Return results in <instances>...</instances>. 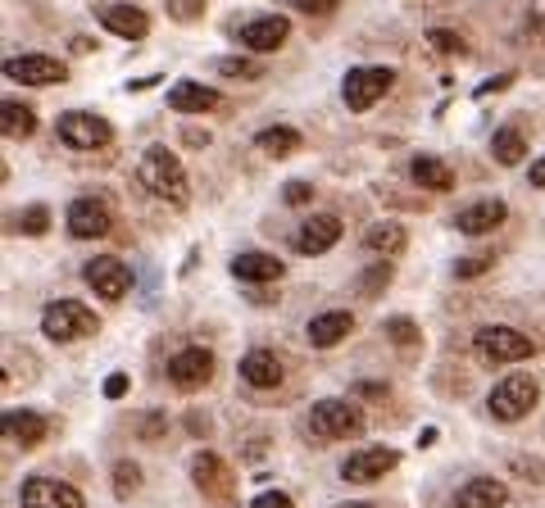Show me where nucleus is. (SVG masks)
Listing matches in <instances>:
<instances>
[{"label":"nucleus","mask_w":545,"mask_h":508,"mask_svg":"<svg viewBox=\"0 0 545 508\" xmlns=\"http://www.w3.org/2000/svg\"><path fill=\"white\" fill-rule=\"evenodd\" d=\"M191 481H196L205 495H214V499L232 495V468L218 459V454H209V450H200L196 459H191Z\"/></svg>","instance_id":"nucleus-17"},{"label":"nucleus","mask_w":545,"mask_h":508,"mask_svg":"<svg viewBox=\"0 0 545 508\" xmlns=\"http://www.w3.org/2000/svg\"><path fill=\"white\" fill-rule=\"evenodd\" d=\"M5 78L28 82V87H50V82L69 78V69L55 55H19V59H5Z\"/></svg>","instance_id":"nucleus-12"},{"label":"nucleus","mask_w":545,"mask_h":508,"mask_svg":"<svg viewBox=\"0 0 545 508\" xmlns=\"http://www.w3.org/2000/svg\"><path fill=\"white\" fill-rule=\"evenodd\" d=\"M241 381L255 386V391H273V386H282L278 354H273V350H250L246 359H241Z\"/></svg>","instance_id":"nucleus-21"},{"label":"nucleus","mask_w":545,"mask_h":508,"mask_svg":"<svg viewBox=\"0 0 545 508\" xmlns=\"http://www.w3.org/2000/svg\"><path fill=\"white\" fill-rule=\"evenodd\" d=\"M536 400H541V386H536L527 372H509L505 381H496V391H491L486 409H491V418H500V422H518L536 409Z\"/></svg>","instance_id":"nucleus-2"},{"label":"nucleus","mask_w":545,"mask_h":508,"mask_svg":"<svg viewBox=\"0 0 545 508\" xmlns=\"http://www.w3.org/2000/svg\"><path fill=\"white\" fill-rule=\"evenodd\" d=\"M0 132L10 141H28L32 132H37V114H32V105H23V100H5L0 105Z\"/></svg>","instance_id":"nucleus-26"},{"label":"nucleus","mask_w":545,"mask_h":508,"mask_svg":"<svg viewBox=\"0 0 545 508\" xmlns=\"http://www.w3.org/2000/svg\"><path fill=\"white\" fill-rule=\"evenodd\" d=\"M255 146L264 150V155H273V159H287V155H296L300 150V132L296 127H264L255 137Z\"/></svg>","instance_id":"nucleus-28"},{"label":"nucleus","mask_w":545,"mask_h":508,"mask_svg":"<svg viewBox=\"0 0 545 508\" xmlns=\"http://www.w3.org/2000/svg\"><path fill=\"white\" fill-rule=\"evenodd\" d=\"M405 241H409V236H405V227H400V223H373V227L364 232V245H368V250H373V254H387V259H396V254L405 250Z\"/></svg>","instance_id":"nucleus-27"},{"label":"nucleus","mask_w":545,"mask_h":508,"mask_svg":"<svg viewBox=\"0 0 545 508\" xmlns=\"http://www.w3.org/2000/svg\"><path fill=\"white\" fill-rule=\"evenodd\" d=\"M218 91L205 87V82H173L169 87V109L178 114H205V109H218Z\"/></svg>","instance_id":"nucleus-23"},{"label":"nucleus","mask_w":545,"mask_h":508,"mask_svg":"<svg viewBox=\"0 0 545 508\" xmlns=\"http://www.w3.org/2000/svg\"><path fill=\"white\" fill-rule=\"evenodd\" d=\"M350 332H355V318H350L346 309H327V313H318L314 323H309V345L332 350V345H341Z\"/></svg>","instance_id":"nucleus-22"},{"label":"nucleus","mask_w":545,"mask_h":508,"mask_svg":"<svg viewBox=\"0 0 545 508\" xmlns=\"http://www.w3.org/2000/svg\"><path fill=\"white\" fill-rule=\"evenodd\" d=\"M55 137H60L69 150H100V146L114 141V127H109L100 114L69 109V114H60V123H55Z\"/></svg>","instance_id":"nucleus-6"},{"label":"nucleus","mask_w":545,"mask_h":508,"mask_svg":"<svg viewBox=\"0 0 545 508\" xmlns=\"http://www.w3.org/2000/svg\"><path fill=\"white\" fill-rule=\"evenodd\" d=\"M109 227H114V214H109L105 200L96 196H82L69 205V232L78 236V241H96V236H109Z\"/></svg>","instance_id":"nucleus-13"},{"label":"nucleus","mask_w":545,"mask_h":508,"mask_svg":"<svg viewBox=\"0 0 545 508\" xmlns=\"http://www.w3.org/2000/svg\"><path fill=\"white\" fill-rule=\"evenodd\" d=\"M82 277H87V286L100 295V300H123V295L132 291V273L123 259H114V254H100V259H91L87 268H82Z\"/></svg>","instance_id":"nucleus-9"},{"label":"nucleus","mask_w":545,"mask_h":508,"mask_svg":"<svg viewBox=\"0 0 545 508\" xmlns=\"http://www.w3.org/2000/svg\"><path fill=\"white\" fill-rule=\"evenodd\" d=\"M105 395H109V400H123V395H128V377H123V372H114V377L105 381Z\"/></svg>","instance_id":"nucleus-42"},{"label":"nucleus","mask_w":545,"mask_h":508,"mask_svg":"<svg viewBox=\"0 0 545 508\" xmlns=\"http://www.w3.org/2000/svg\"><path fill=\"white\" fill-rule=\"evenodd\" d=\"M387 282H391V264H373L364 277H359V295H368V300H373V295L382 291Z\"/></svg>","instance_id":"nucleus-35"},{"label":"nucleus","mask_w":545,"mask_h":508,"mask_svg":"<svg viewBox=\"0 0 545 508\" xmlns=\"http://www.w3.org/2000/svg\"><path fill=\"white\" fill-rule=\"evenodd\" d=\"M96 19L123 41H141L150 32L146 10H137V5H119V0H114V5H96Z\"/></svg>","instance_id":"nucleus-15"},{"label":"nucleus","mask_w":545,"mask_h":508,"mask_svg":"<svg viewBox=\"0 0 545 508\" xmlns=\"http://www.w3.org/2000/svg\"><path fill=\"white\" fill-rule=\"evenodd\" d=\"M491 264H496V254H468V259H459V264H455V277H459V282L482 277V273H491Z\"/></svg>","instance_id":"nucleus-33"},{"label":"nucleus","mask_w":545,"mask_h":508,"mask_svg":"<svg viewBox=\"0 0 545 508\" xmlns=\"http://www.w3.org/2000/svg\"><path fill=\"white\" fill-rule=\"evenodd\" d=\"M137 431H141V436H146V440H159V431H164V413H146Z\"/></svg>","instance_id":"nucleus-41"},{"label":"nucleus","mask_w":545,"mask_h":508,"mask_svg":"<svg viewBox=\"0 0 545 508\" xmlns=\"http://www.w3.org/2000/svg\"><path fill=\"white\" fill-rule=\"evenodd\" d=\"M337 241H341V218L337 214H314V218H305L300 232H296L300 254H327Z\"/></svg>","instance_id":"nucleus-16"},{"label":"nucleus","mask_w":545,"mask_h":508,"mask_svg":"<svg viewBox=\"0 0 545 508\" xmlns=\"http://www.w3.org/2000/svg\"><path fill=\"white\" fill-rule=\"evenodd\" d=\"M19 227H23V232H28V236H41V232H46V227H50V209H46V205H32L28 214L19 218Z\"/></svg>","instance_id":"nucleus-36"},{"label":"nucleus","mask_w":545,"mask_h":508,"mask_svg":"<svg viewBox=\"0 0 545 508\" xmlns=\"http://www.w3.org/2000/svg\"><path fill=\"white\" fill-rule=\"evenodd\" d=\"M387 336L400 345V350H414L423 341V332L414 327V318H387Z\"/></svg>","instance_id":"nucleus-31"},{"label":"nucleus","mask_w":545,"mask_h":508,"mask_svg":"<svg viewBox=\"0 0 545 508\" xmlns=\"http://www.w3.org/2000/svg\"><path fill=\"white\" fill-rule=\"evenodd\" d=\"M5 436H10L14 445H23V450H32V445L46 440V418L32 409H10L5 413Z\"/></svg>","instance_id":"nucleus-24"},{"label":"nucleus","mask_w":545,"mask_h":508,"mask_svg":"<svg viewBox=\"0 0 545 508\" xmlns=\"http://www.w3.org/2000/svg\"><path fill=\"white\" fill-rule=\"evenodd\" d=\"M473 354L482 363H523L536 354V345L523 332H514V327H477Z\"/></svg>","instance_id":"nucleus-5"},{"label":"nucleus","mask_w":545,"mask_h":508,"mask_svg":"<svg viewBox=\"0 0 545 508\" xmlns=\"http://www.w3.org/2000/svg\"><path fill=\"white\" fill-rule=\"evenodd\" d=\"M409 177H414L418 186H427V191H450V186H455L450 164H441V159H432V155H414V159H409Z\"/></svg>","instance_id":"nucleus-25"},{"label":"nucleus","mask_w":545,"mask_h":508,"mask_svg":"<svg viewBox=\"0 0 545 508\" xmlns=\"http://www.w3.org/2000/svg\"><path fill=\"white\" fill-rule=\"evenodd\" d=\"M282 273H287V264H282L278 254H264V250H246L232 259V277H237V282L264 286V282H278Z\"/></svg>","instance_id":"nucleus-18"},{"label":"nucleus","mask_w":545,"mask_h":508,"mask_svg":"<svg viewBox=\"0 0 545 508\" xmlns=\"http://www.w3.org/2000/svg\"><path fill=\"white\" fill-rule=\"evenodd\" d=\"M364 431V413L350 400H318L309 409V436L314 440H350Z\"/></svg>","instance_id":"nucleus-3"},{"label":"nucleus","mask_w":545,"mask_h":508,"mask_svg":"<svg viewBox=\"0 0 545 508\" xmlns=\"http://www.w3.org/2000/svg\"><path fill=\"white\" fill-rule=\"evenodd\" d=\"M532 186H541V191H545V155L532 164Z\"/></svg>","instance_id":"nucleus-44"},{"label":"nucleus","mask_w":545,"mask_h":508,"mask_svg":"<svg viewBox=\"0 0 545 508\" xmlns=\"http://www.w3.org/2000/svg\"><path fill=\"white\" fill-rule=\"evenodd\" d=\"M427 41H432V50H441V55H464V37L459 32H450V28H432L427 32Z\"/></svg>","instance_id":"nucleus-34"},{"label":"nucleus","mask_w":545,"mask_h":508,"mask_svg":"<svg viewBox=\"0 0 545 508\" xmlns=\"http://www.w3.org/2000/svg\"><path fill=\"white\" fill-rule=\"evenodd\" d=\"M396 463H400L396 450H387V445H373V450H355V454H350V459L341 463V477L355 481V486H368V481L387 477Z\"/></svg>","instance_id":"nucleus-14"},{"label":"nucleus","mask_w":545,"mask_h":508,"mask_svg":"<svg viewBox=\"0 0 545 508\" xmlns=\"http://www.w3.org/2000/svg\"><path fill=\"white\" fill-rule=\"evenodd\" d=\"M491 155H496L500 164H523V155H527L523 132H518V127H500L496 137H491Z\"/></svg>","instance_id":"nucleus-29"},{"label":"nucleus","mask_w":545,"mask_h":508,"mask_svg":"<svg viewBox=\"0 0 545 508\" xmlns=\"http://www.w3.org/2000/svg\"><path fill=\"white\" fill-rule=\"evenodd\" d=\"M291 37V19H282V14H255V19H246L237 28V41L246 50H255V55H268V50H282Z\"/></svg>","instance_id":"nucleus-8"},{"label":"nucleus","mask_w":545,"mask_h":508,"mask_svg":"<svg viewBox=\"0 0 545 508\" xmlns=\"http://www.w3.org/2000/svg\"><path fill=\"white\" fill-rule=\"evenodd\" d=\"M169 14L178 23H196L205 14V0H169Z\"/></svg>","instance_id":"nucleus-37"},{"label":"nucleus","mask_w":545,"mask_h":508,"mask_svg":"<svg viewBox=\"0 0 545 508\" xmlns=\"http://www.w3.org/2000/svg\"><path fill=\"white\" fill-rule=\"evenodd\" d=\"M391 82H396V73H391V69H377V64H364V69H350V73H346V82H341V100H346V109L364 114V109H373L377 100L387 96Z\"/></svg>","instance_id":"nucleus-7"},{"label":"nucleus","mask_w":545,"mask_h":508,"mask_svg":"<svg viewBox=\"0 0 545 508\" xmlns=\"http://www.w3.org/2000/svg\"><path fill=\"white\" fill-rule=\"evenodd\" d=\"M505 499H509L505 481H496V477H473V481H464V486L455 490L450 508H505Z\"/></svg>","instance_id":"nucleus-19"},{"label":"nucleus","mask_w":545,"mask_h":508,"mask_svg":"<svg viewBox=\"0 0 545 508\" xmlns=\"http://www.w3.org/2000/svg\"><path fill=\"white\" fill-rule=\"evenodd\" d=\"M359 395H368V400H382V395H387V386H377V381H359Z\"/></svg>","instance_id":"nucleus-43"},{"label":"nucleus","mask_w":545,"mask_h":508,"mask_svg":"<svg viewBox=\"0 0 545 508\" xmlns=\"http://www.w3.org/2000/svg\"><path fill=\"white\" fill-rule=\"evenodd\" d=\"M505 200H477V205H468V209H459L455 214V227L464 236H486V232H496L500 223H505Z\"/></svg>","instance_id":"nucleus-20"},{"label":"nucleus","mask_w":545,"mask_h":508,"mask_svg":"<svg viewBox=\"0 0 545 508\" xmlns=\"http://www.w3.org/2000/svg\"><path fill=\"white\" fill-rule=\"evenodd\" d=\"M309 196H314L309 182H287V205H309Z\"/></svg>","instance_id":"nucleus-40"},{"label":"nucleus","mask_w":545,"mask_h":508,"mask_svg":"<svg viewBox=\"0 0 545 508\" xmlns=\"http://www.w3.org/2000/svg\"><path fill=\"white\" fill-rule=\"evenodd\" d=\"M250 508H296V504H291V495H282V490H264V495L250 499Z\"/></svg>","instance_id":"nucleus-38"},{"label":"nucleus","mask_w":545,"mask_h":508,"mask_svg":"<svg viewBox=\"0 0 545 508\" xmlns=\"http://www.w3.org/2000/svg\"><path fill=\"white\" fill-rule=\"evenodd\" d=\"M137 177H141V186H146L155 200H169V205H187V168H182V159L173 155L169 146H150L146 155H141V164H137Z\"/></svg>","instance_id":"nucleus-1"},{"label":"nucleus","mask_w":545,"mask_h":508,"mask_svg":"<svg viewBox=\"0 0 545 508\" xmlns=\"http://www.w3.org/2000/svg\"><path fill=\"white\" fill-rule=\"evenodd\" d=\"M341 508H373V504H341Z\"/></svg>","instance_id":"nucleus-45"},{"label":"nucleus","mask_w":545,"mask_h":508,"mask_svg":"<svg viewBox=\"0 0 545 508\" xmlns=\"http://www.w3.org/2000/svg\"><path fill=\"white\" fill-rule=\"evenodd\" d=\"M19 499H23V508H87V499L69 481H55V477H28Z\"/></svg>","instance_id":"nucleus-10"},{"label":"nucleus","mask_w":545,"mask_h":508,"mask_svg":"<svg viewBox=\"0 0 545 508\" xmlns=\"http://www.w3.org/2000/svg\"><path fill=\"white\" fill-rule=\"evenodd\" d=\"M137 486H141V468H137V463H128V459L114 463V495L132 499V490H137Z\"/></svg>","instance_id":"nucleus-32"},{"label":"nucleus","mask_w":545,"mask_h":508,"mask_svg":"<svg viewBox=\"0 0 545 508\" xmlns=\"http://www.w3.org/2000/svg\"><path fill=\"white\" fill-rule=\"evenodd\" d=\"M209 377H214V354L205 345H187V350H178L169 359V381L178 391H200Z\"/></svg>","instance_id":"nucleus-11"},{"label":"nucleus","mask_w":545,"mask_h":508,"mask_svg":"<svg viewBox=\"0 0 545 508\" xmlns=\"http://www.w3.org/2000/svg\"><path fill=\"white\" fill-rule=\"evenodd\" d=\"M223 78H237V82H259L264 78V69H259L255 59H241V55H228V59H218L214 64Z\"/></svg>","instance_id":"nucleus-30"},{"label":"nucleus","mask_w":545,"mask_h":508,"mask_svg":"<svg viewBox=\"0 0 545 508\" xmlns=\"http://www.w3.org/2000/svg\"><path fill=\"white\" fill-rule=\"evenodd\" d=\"M41 332L60 345L82 341V336L96 332V313H91L82 300H55V304H46V313H41Z\"/></svg>","instance_id":"nucleus-4"},{"label":"nucleus","mask_w":545,"mask_h":508,"mask_svg":"<svg viewBox=\"0 0 545 508\" xmlns=\"http://www.w3.org/2000/svg\"><path fill=\"white\" fill-rule=\"evenodd\" d=\"M300 14H332L341 5V0H291Z\"/></svg>","instance_id":"nucleus-39"}]
</instances>
